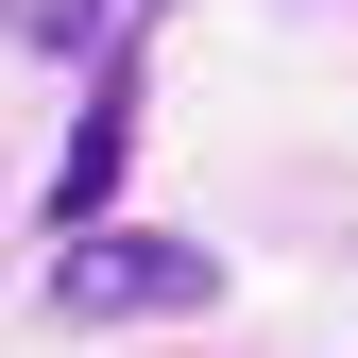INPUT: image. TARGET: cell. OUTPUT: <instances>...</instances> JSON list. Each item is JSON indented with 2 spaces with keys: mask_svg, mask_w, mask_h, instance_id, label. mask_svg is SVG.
<instances>
[{
  "mask_svg": "<svg viewBox=\"0 0 358 358\" xmlns=\"http://www.w3.org/2000/svg\"><path fill=\"white\" fill-rule=\"evenodd\" d=\"M0 17H17V34H34V17H52V0H0Z\"/></svg>",
  "mask_w": 358,
  "mask_h": 358,
  "instance_id": "cell-4",
  "label": "cell"
},
{
  "mask_svg": "<svg viewBox=\"0 0 358 358\" xmlns=\"http://www.w3.org/2000/svg\"><path fill=\"white\" fill-rule=\"evenodd\" d=\"M171 307H222V256L205 239H154V222L52 239V324H171Z\"/></svg>",
  "mask_w": 358,
  "mask_h": 358,
  "instance_id": "cell-1",
  "label": "cell"
},
{
  "mask_svg": "<svg viewBox=\"0 0 358 358\" xmlns=\"http://www.w3.org/2000/svg\"><path fill=\"white\" fill-rule=\"evenodd\" d=\"M137 17H154V0H52V17H34V52H120Z\"/></svg>",
  "mask_w": 358,
  "mask_h": 358,
  "instance_id": "cell-3",
  "label": "cell"
},
{
  "mask_svg": "<svg viewBox=\"0 0 358 358\" xmlns=\"http://www.w3.org/2000/svg\"><path fill=\"white\" fill-rule=\"evenodd\" d=\"M120 171H137V34L120 52H85V120H69V154H52V239H85V222H120Z\"/></svg>",
  "mask_w": 358,
  "mask_h": 358,
  "instance_id": "cell-2",
  "label": "cell"
}]
</instances>
